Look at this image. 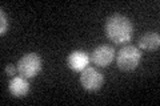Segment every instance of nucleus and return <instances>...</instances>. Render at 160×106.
I'll use <instances>...</instances> for the list:
<instances>
[{
    "mask_svg": "<svg viewBox=\"0 0 160 106\" xmlns=\"http://www.w3.org/2000/svg\"><path fill=\"white\" fill-rule=\"evenodd\" d=\"M16 70H18V67H15V65H12V64H9V65H7L6 67V69H4V72H6V74H8V76H15L16 74Z\"/></svg>",
    "mask_w": 160,
    "mask_h": 106,
    "instance_id": "9d476101",
    "label": "nucleus"
},
{
    "mask_svg": "<svg viewBox=\"0 0 160 106\" xmlns=\"http://www.w3.org/2000/svg\"><path fill=\"white\" fill-rule=\"evenodd\" d=\"M18 67V73L22 76L24 78H33L40 73L42 70V57L39 56L38 53H33V52H29L26 53L24 56L22 57L18 61L16 64Z\"/></svg>",
    "mask_w": 160,
    "mask_h": 106,
    "instance_id": "7ed1b4c3",
    "label": "nucleus"
},
{
    "mask_svg": "<svg viewBox=\"0 0 160 106\" xmlns=\"http://www.w3.org/2000/svg\"><path fill=\"white\" fill-rule=\"evenodd\" d=\"M0 19H2V24H0V35L4 36L8 31V17H7V15L4 13L3 9L0 11Z\"/></svg>",
    "mask_w": 160,
    "mask_h": 106,
    "instance_id": "1a4fd4ad",
    "label": "nucleus"
},
{
    "mask_svg": "<svg viewBox=\"0 0 160 106\" xmlns=\"http://www.w3.org/2000/svg\"><path fill=\"white\" fill-rule=\"evenodd\" d=\"M29 82L27 81V78L24 77H13L8 84V90L13 97L16 98H23L29 93Z\"/></svg>",
    "mask_w": 160,
    "mask_h": 106,
    "instance_id": "0eeeda50",
    "label": "nucleus"
},
{
    "mask_svg": "<svg viewBox=\"0 0 160 106\" xmlns=\"http://www.w3.org/2000/svg\"><path fill=\"white\" fill-rule=\"evenodd\" d=\"M106 35L109 41L113 44H126L129 43L133 35V24L128 17L123 15H112L106 21Z\"/></svg>",
    "mask_w": 160,
    "mask_h": 106,
    "instance_id": "f257e3e1",
    "label": "nucleus"
},
{
    "mask_svg": "<svg viewBox=\"0 0 160 106\" xmlns=\"http://www.w3.org/2000/svg\"><path fill=\"white\" fill-rule=\"evenodd\" d=\"M89 61H91V56L86 52V50H72L67 57V65L68 68L73 70V72H82L87 67Z\"/></svg>",
    "mask_w": 160,
    "mask_h": 106,
    "instance_id": "423d86ee",
    "label": "nucleus"
},
{
    "mask_svg": "<svg viewBox=\"0 0 160 106\" xmlns=\"http://www.w3.org/2000/svg\"><path fill=\"white\" fill-rule=\"evenodd\" d=\"M142 50H140L138 47L135 45H126L118 52L116 56V64L118 68L123 72H131V70H135L140 61H142Z\"/></svg>",
    "mask_w": 160,
    "mask_h": 106,
    "instance_id": "f03ea898",
    "label": "nucleus"
},
{
    "mask_svg": "<svg viewBox=\"0 0 160 106\" xmlns=\"http://www.w3.org/2000/svg\"><path fill=\"white\" fill-rule=\"evenodd\" d=\"M115 58V49L111 45H99L91 53V61L100 68H107Z\"/></svg>",
    "mask_w": 160,
    "mask_h": 106,
    "instance_id": "39448f33",
    "label": "nucleus"
},
{
    "mask_svg": "<svg viewBox=\"0 0 160 106\" xmlns=\"http://www.w3.org/2000/svg\"><path fill=\"white\" fill-rule=\"evenodd\" d=\"M104 84V76L96 68L87 67L80 72V85L89 92H96Z\"/></svg>",
    "mask_w": 160,
    "mask_h": 106,
    "instance_id": "20e7f679",
    "label": "nucleus"
},
{
    "mask_svg": "<svg viewBox=\"0 0 160 106\" xmlns=\"http://www.w3.org/2000/svg\"><path fill=\"white\" fill-rule=\"evenodd\" d=\"M160 47V35L158 32H148L139 39V48L143 50H158Z\"/></svg>",
    "mask_w": 160,
    "mask_h": 106,
    "instance_id": "6e6552de",
    "label": "nucleus"
}]
</instances>
